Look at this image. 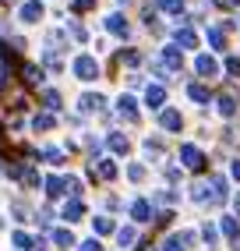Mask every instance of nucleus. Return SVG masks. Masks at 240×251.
Here are the masks:
<instances>
[{"instance_id":"obj_11","label":"nucleus","mask_w":240,"mask_h":251,"mask_svg":"<svg viewBox=\"0 0 240 251\" xmlns=\"http://www.w3.org/2000/svg\"><path fill=\"white\" fill-rule=\"evenodd\" d=\"M81 212H85V205L78 202V198H71V202L64 205V220H71V223H74V220H81Z\"/></svg>"},{"instance_id":"obj_25","label":"nucleus","mask_w":240,"mask_h":251,"mask_svg":"<svg viewBox=\"0 0 240 251\" xmlns=\"http://www.w3.org/2000/svg\"><path fill=\"white\" fill-rule=\"evenodd\" d=\"M120 57H124V64H131V68H138V64H142V53H138V50H124Z\"/></svg>"},{"instance_id":"obj_30","label":"nucleus","mask_w":240,"mask_h":251,"mask_svg":"<svg viewBox=\"0 0 240 251\" xmlns=\"http://www.w3.org/2000/svg\"><path fill=\"white\" fill-rule=\"evenodd\" d=\"M226 71H230V75H240V60L230 57V60H226Z\"/></svg>"},{"instance_id":"obj_3","label":"nucleus","mask_w":240,"mask_h":251,"mask_svg":"<svg viewBox=\"0 0 240 251\" xmlns=\"http://www.w3.org/2000/svg\"><path fill=\"white\" fill-rule=\"evenodd\" d=\"M131 220L134 223H148L152 220V205L145 202V198H134V202H131Z\"/></svg>"},{"instance_id":"obj_22","label":"nucleus","mask_w":240,"mask_h":251,"mask_svg":"<svg viewBox=\"0 0 240 251\" xmlns=\"http://www.w3.org/2000/svg\"><path fill=\"white\" fill-rule=\"evenodd\" d=\"M99 174L106 177V180H113V177H117V166H113V159H99Z\"/></svg>"},{"instance_id":"obj_14","label":"nucleus","mask_w":240,"mask_h":251,"mask_svg":"<svg viewBox=\"0 0 240 251\" xmlns=\"http://www.w3.org/2000/svg\"><path fill=\"white\" fill-rule=\"evenodd\" d=\"M53 244L57 248H74V233L71 230H53Z\"/></svg>"},{"instance_id":"obj_24","label":"nucleus","mask_w":240,"mask_h":251,"mask_svg":"<svg viewBox=\"0 0 240 251\" xmlns=\"http://www.w3.org/2000/svg\"><path fill=\"white\" fill-rule=\"evenodd\" d=\"M117 241L124 244V248H127V244H134V226H124V230H117Z\"/></svg>"},{"instance_id":"obj_12","label":"nucleus","mask_w":240,"mask_h":251,"mask_svg":"<svg viewBox=\"0 0 240 251\" xmlns=\"http://www.w3.org/2000/svg\"><path fill=\"white\" fill-rule=\"evenodd\" d=\"M194 68H198V75H216V71H219V64H216L212 57H198V60H194Z\"/></svg>"},{"instance_id":"obj_33","label":"nucleus","mask_w":240,"mask_h":251,"mask_svg":"<svg viewBox=\"0 0 240 251\" xmlns=\"http://www.w3.org/2000/svg\"><path fill=\"white\" fill-rule=\"evenodd\" d=\"M230 170H233V177L240 180V159H233V166H230Z\"/></svg>"},{"instance_id":"obj_16","label":"nucleus","mask_w":240,"mask_h":251,"mask_svg":"<svg viewBox=\"0 0 240 251\" xmlns=\"http://www.w3.org/2000/svg\"><path fill=\"white\" fill-rule=\"evenodd\" d=\"M117 106H120V113H124L127 121H134V117H138V110H134V99H131V96H120V103H117Z\"/></svg>"},{"instance_id":"obj_26","label":"nucleus","mask_w":240,"mask_h":251,"mask_svg":"<svg viewBox=\"0 0 240 251\" xmlns=\"http://www.w3.org/2000/svg\"><path fill=\"white\" fill-rule=\"evenodd\" d=\"M92 226H96V233H110V230H113V223L106 220V216H99V220H92Z\"/></svg>"},{"instance_id":"obj_18","label":"nucleus","mask_w":240,"mask_h":251,"mask_svg":"<svg viewBox=\"0 0 240 251\" xmlns=\"http://www.w3.org/2000/svg\"><path fill=\"white\" fill-rule=\"evenodd\" d=\"M209 43L216 50H222V46H226V32H222V28H209Z\"/></svg>"},{"instance_id":"obj_4","label":"nucleus","mask_w":240,"mask_h":251,"mask_svg":"<svg viewBox=\"0 0 240 251\" xmlns=\"http://www.w3.org/2000/svg\"><path fill=\"white\" fill-rule=\"evenodd\" d=\"M145 103H148L152 110H163V103H166V89H163V85H148Z\"/></svg>"},{"instance_id":"obj_7","label":"nucleus","mask_w":240,"mask_h":251,"mask_svg":"<svg viewBox=\"0 0 240 251\" xmlns=\"http://www.w3.org/2000/svg\"><path fill=\"white\" fill-rule=\"evenodd\" d=\"M39 18H43V4H36V0H32V4H25V7H22V22H28V25H32V22H39Z\"/></svg>"},{"instance_id":"obj_20","label":"nucleus","mask_w":240,"mask_h":251,"mask_svg":"<svg viewBox=\"0 0 240 251\" xmlns=\"http://www.w3.org/2000/svg\"><path fill=\"white\" fill-rule=\"evenodd\" d=\"M219 113H222V117H233V113H237V103H233L230 96H222V99H219Z\"/></svg>"},{"instance_id":"obj_6","label":"nucleus","mask_w":240,"mask_h":251,"mask_svg":"<svg viewBox=\"0 0 240 251\" xmlns=\"http://www.w3.org/2000/svg\"><path fill=\"white\" fill-rule=\"evenodd\" d=\"M177 46L194 50V46H198V32H194V28H177Z\"/></svg>"},{"instance_id":"obj_23","label":"nucleus","mask_w":240,"mask_h":251,"mask_svg":"<svg viewBox=\"0 0 240 251\" xmlns=\"http://www.w3.org/2000/svg\"><path fill=\"white\" fill-rule=\"evenodd\" d=\"M184 233H180V237H166V244H163V251H184Z\"/></svg>"},{"instance_id":"obj_27","label":"nucleus","mask_w":240,"mask_h":251,"mask_svg":"<svg viewBox=\"0 0 240 251\" xmlns=\"http://www.w3.org/2000/svg\"><path fill=\"white\" fill-rule=\"evenodd\" d=\"M22 75H25V81H32V85H36V81L43 78V71H39V68H32V64H28V68H25Z\"/></svg>"},{"instance_id":"obj_31","label":"nucleus","mask_w":240,"mask_h":251,"mask_svg":"<svg viewBox=\"0 0 240 251\" xmlns=\"http://www.w3.org/2000/svg\"><path fill=\"white\" fill-rule=\"evenodd\" d=\"M78 251H102V248H99V241H85Z\"/></svg>"},{"instance_id":"obj_35","label":"nucleus","mask_w":240,"mask_h":251,"mask_svg":"<svg viewBox=\"0 0 240 251\" xmlns=\"http://www.w3.org/2000/svg\"><path fill=\"white\" fill-rule=\"evenodd\" d=\"M226 4H240V0H226Z\"/></svg>"},{"instance_id":"obj_13","label":"nucleus","mask_w":240,"mask_h":251,"mask_svg":"<svg viewBox=\"0 0 240 251\" xmlns=\"http://www.w3.org/2000/svg\"><path fill=\"white\" fill-rule=\"evenodd\" d=\"M187 96H191L194 99V103H209V89H205V85H194V81H191V85H187Z\"/></svg>"},{"instance_id":"obj_19","label":"nucleus","mask_w":240,"mask_h":251,"mask_svg":"<svg viewBox=\"0 0 240 251\" xmlns=\"http://www.w3.org/2000/svg\"><path fill=\"white\" fill-rule=\"evenodd\" d=\"M156 7H159V11H169V14H180L184 4H180V0H156Z\"/></svg>"},{"instance_id":"obj_17","label":"nucleus","mask_w":240,"mask_h":251,"mask_svg":"<svg viewBox=\"0 0 240 251\" xmlns=\"http://www.w3.org/2000/svg\"><path fill=\"white\" fill-rule=\"evenodd\" d=\"M219 226H222V233H226L230 241H237V233H240V226L233 223V216H222V223H219Z\"/></svg>"},{"instance_id":"obj_10","label":"nucleus","mask_w":240,"mask_h":251,"mask_svg":"<svg viewBox=\"0 0 240 251\" xmlns=\"http://www.w3.org/2000/svg\"><path fill=\"white\" fill-rule=\"evenodd\" d=\"M106 28L113 32V36H127V22L120 18V14H110V18H106Z\"/></svg>"},{"instance_id":"obj_8","label":"nucleus","mask_w":240,"mask_h":251,"mask_svg":"<svg viewBox=\"0 0 240 251\" xmlns=\"http://www.w3.org/2000/svg\"><path fill=\"white\" fill-rule=\"evenodd\" d=\"M163 64L169 71H180V53H177V46H166L163 50Z\"/></svg>"},{"instance_id":"obj_15","label":"nucleus","mask_w":240,"mask_h":251,"mask_svg":"<svg viewBox=\"0 0 240 251\" xmlns=\"http://www.w3.org/2000/svg\"><path fill=\"white\" fill-rule=\"evenodd\" d=\"M102 103H106L102 96H81V110H85V113H92V110H102Z\"/></svg>"},{"instance_id":"obj_5","label":"nucleus","mask_w":240,"mask_h":251,"mask_svg":"<svg viewBox=\"0 0 240 251\" xmlns=\"http://www.w3.org/2000/svg\"><path fill=\"white\" fill-rule=\"evenodd\" d=\"M159 124H163V131H180L184 121H180L177 110H163V113H159Z\"/></svg>"},{"instance_id":"obj_34","label":"nucleus","mask_w":240,"mask_h":251,"mask_svg":"<svg viewBox=\"0 0 240 251\" xmlns=\"http://www.w3.org/2000/svg\"><path fill=\"white\" fill-rule=\"evenodd\" d=\"M74 7H81V11H85V7H92V0H74Z\"/></svg>"},{"instance_id":"obj_29","label":"nucleus","mask_w":240,"mask_h":251,"mask_svg":"<svg viewBox=\"0 0 240 251\" xmlns=\"http://www.w3.org/2000/svg\"><path fill=\"white\" fill-rule=\"evenodd\" d=\"M127 177H131V180H142V177H145V166H138V163L127 166Z\"/></svg>"},{"instance_id":"obj_21","label":"nucleus","mask_w":240,"mask_h":251,"mask_svg":"<svg viewBox=\"0 0 240 251\" xmlns=\"http://www.w3.org/2000/svg\"><path fill=\"white\" fill-rule=\"evenodd\" d=\"M110 149H113V152H127V138L113 131V135H110Z\"/></svg>"},{"instance_id":"obj_9","label":"nucleus","mask_w":240,"mask_h":251,"mask_svg":"<svg viewBox=\"0 0 240 251\" xmlns=\"http://www.w3.org/2000/svg\"><path fill=\"white\" fill-rule=\"evenodd\" d=\"M209 191H212L209 184H194V188H191V198H194L198 205H205V202H216V198H212Z\"/></svg>"},{"instance_id":"obj_2","label":"nucleus","mask_w":240,"mask_h":251,"mask_svg":"<svg viewBox=\"0 0 240 251\" xmlns=\"http://www.w3.org/2000/svg\"><path fill=\"white\" fill-rule=\"evenodd\" d=\"M180 159H184L187 170H201V166H205V156H201L198 145H180Z\"/></svg>"},{"instance_id":"obj_1","label":"nucleus","mask_w":240,"mask_h":251,"mask_svg":"<svg viewBox=\"0 0 240 251\" xmlns=\"http://www.w3.org/2000/svg\"><path fill=\"white\" fill-rule=\"evenodd\" d=\"M74 75L81 78V81H92V78H99V64H96V57H78L74 60Z\"/></svg>"},{"instance_id":"obj_32","label":"nucleus","mask_w":240,"mask_h":251,"mask_svg":"<svg viewBox=\"0 0 240 251\" xmlns=\"http://www.w3.org/2000/svg\"><path fill=\"white\" fill-rule=\"evenodd\" d=\"M201 233H205V241H209V244H216V226H205Z\"/></svg>"},{"instance_id":"obj_28","label":"nucleus","mask_w":240,"mask_h":251,"mask_svg":"<svg viewBox=\"0 0 240 251\" xmlns=\"http://www.w3.org/2000/svg\"><path fill=\"white\" fill-rule=\"evenodd\" d=\"M46 127H53V117H49V113L36 117V131H46Z\"/></svg>"}]
</instances>
